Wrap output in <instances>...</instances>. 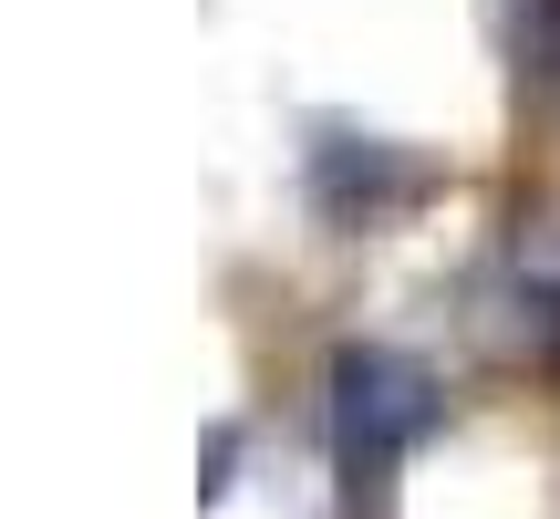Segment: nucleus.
Here are the masks:
<instances>
[{
	"instance_id": "obj_1",
	"label": "nucleus",
	"mask_w": 560,
	"mask_h": 519,
	"mask_svg": "<svg viewBox=\"0 0 560 519\" xmlns=\"http://www.w3.org/2000/svg\"><path fill=\"white\" fill-rule=\"evenodd\" d=\"M436 426V374L395 343H342L332 354V468H342V499L384 509L405 447Z\"/></svg>"
},
{
	"instance_id": "obj_2",
	"label": "nucleus",
	"mask_w": 560,
	"mask_h": 519,
	"mask_svg": "<svg viewBox=\"0 0 560 519\" xmlns=\"http://www.w3.org/2000/svg\"><path fill=\"white\" fill-rule=\"evenodd\" d=\"M425 187L436 177H425L405 146H384V136H353V125H322L312 136V208L332 229H384V219H405Z\"/></svg>"
},
{
	"instance_id": "obj_3",
	"label": "nucleus",
	"mask_w": 560,
	"mask_h": 519,
	"mask_svg": "<svg viewBox=\"0 0 560 519\" xmlns=\"http://www.w3.org/2000/svg\"><path fill=\"white\" fill-rule=\"evenodd\" d=\"M520 53H529V73L560 94V0H520Z\"/></svg>"
}]
</instances>
